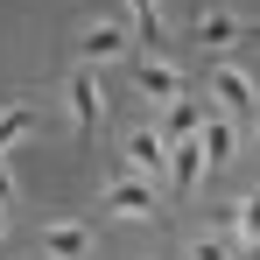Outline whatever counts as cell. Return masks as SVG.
Wrapping results in <instances>:
<instances>
[{
	"mask_svg": "<svg viewBox=\"0 0 260 260\" xmlns=\"http://www.w3.org/2000/svg\"><path fill=\"white\" fill-rule=\"evenodd\" d=\"M204 91L218 99V113H225V120H253V113H260V99H253V78H246L239 63H218L211 78H204Z\"/></svg>",
	"mask_w": 260,
	"mask_h": 260,
	"instance_id": "obj_1",
	"label": "cell"
},
{
	"mask_svg": "<svg viewBox=\"0 0 260 260\" xmlns=\"http://www.w3.org/2000/svg\"><path fill=\"white\" fill-rule=\"evenodd\" d=\"M63 99H71V127L91 134L99 120H106V99H99V78H91V63H78L71 78H63Z\"/></svg>",
	"mask_w": 260,
	"mask_h": 260,
	"instance_id": "obj_2",
	"label": "cell"
},
{
	"mask_svg": "<svg viewBox=\"0 0 260 260\" xmlns=\"http://www.w3.org/2000/svg\"><path fill=\"white\" fill-rule=\"evenodd\" d=\"M43 260H91V225H78V218H56V225H43V246H36Z\"/></svg>",
	"mask_w": 260,
	"mask_h": 260,
	"instance_id": "obj_3",
	"label": "cell"
},
{
	"mask_svg": "<svg viewBox=\"0 0 260 260\" xmlns=\"http://www.w3.org/2000/svg\"><path fill=\"white\" fill-rule=\"evenodd\" d=\"M127 176H155V169H169V134L162 127H141V134H127Z\"/></svg>",
	"mask_w": 260,
	"mask_h": 260,
	"instance_id": "obj_4",
	"label": "cell"
},
{
	"mask_svg": "<svg viewBox=\"0 0 260 260\" xmlns=\"http://www.w3.org/2000/svg\"><path fill=\"white\" fill-rule=\"evenodd\" d=\"M134 78H141V91H148V99H162V106H169V99H183V71H176L169 56H148V49H141V63H134Z\"/></svg>",
	"mask_w": 260,
	"mask_h": 260,
	"instance_id": "obj_5",
	"label": "cell"
},
{
	"mask_svg": "<svg viewBox=\"0 0 260 260\" xmlns=\"http://www.w3.org/2000/svg\"><path fill=\"white\" fill-rule=\"evenodd\" d=\"M197 148H204V169H225V162L239 155V127H232L225 113H204V127H197Z\"/></svg>",
	"mask_w": 260,
	"mask_h": 260,
	"instance_id": "obj_6",
	"label": "cell"
},
{
	"mask_svg": "<svg viewBox=\"0 0 260 260\" xmlns=\"http://www.w3.org/2000/svg\"><path fill=\"white\" fill-rule=\"evenodd\" d=\"M106 204H113V218H148L155 211V190H148V176H113Z\"/></svg>",
	"mask_w": 260,
	"mask_h": 260,
	"instance_id": "obj_7",
	"label": "cell"
},
{
	"mask_svg": "<svg viewBox=\"0 0 260 260\" xmlns=\"http://www.w3.org/2000/svg\"><path fill=\"white\" fill-rule=\"evenodd\" d=\"M36 127H43V120H36V106H21V99H14V106H0V162H7L21 141H36Z\"/></svg>",
	"mask_w": 260,
	"mask_h": 260,
	"instance_id": "obj_8",
	"label": "cell"
},
{
	"mask_svg": "<svg viewBox=\"0 0 260 260\" xmlns=\"http://www.w3.org/2000/svg\"><path fill=\"white\" fill-rule=\"evenodd\" d=\"M197 176H204V148L197 141H169V183L176 190H197Z\"/></svg>",
	"mask_w": 260,
	"mask_h": 260,
	"instance_id": "obj_9",
	"label": "cell"
},
{
	"mask_svg": "<svg viewBox=\"0 0 260 260\" xmlns=\"http://www.w3.org/2000/svg\"><path fill=\"white\" fill-rule=\"evenodd\" d=\"M78 43H85V63H106V56H120V49H127V28H113V21H91Z\"/></svg>",
	"mask_w": 260,
	"mask_h": 260,
	"instance_id": "obj_10",
	"label": "cell"
},
{
	"mask_svg": "<svg viewBox=\"0 0 260 260\" xmlns=\"http://www.w3.org/2000/svg\"><path fill=\"white\" fill-rule=\"evenodd\" d=\"M197 127H204V106L183 91V99H169V120H162V134L169 141H197Z\"/></svg>",
	"mask_w": 260,
	"mask_h": 260,
	"instance_id": "obj_11",
	"label": "cell"
},
{
	"mask_svg": "<svg viewBox=\"0 0 260 260\" xmlns=\"http://www.w3.org/2000/svg\"><path fill=\"white\" fill-rule=\"evenodd\" d=\"M239 36H246V28H239L232 14H197V43L204 49H225V43H239Z\"/></svg>",
	"mask_w": 260,
	"mask_h": 260,
	"instance_id": "obj_12",
	"label": "cell"
},
{
	"mask_svg": "<svg viewBox=\"0 0 260 260\" xmlns=\"http://www.w3.org/2000/svg\"><path fill=\"white\" fill-rule=\"evenodd\" d=\"M134 14V36H148V56H155V43H162V0H127Z\"/></svg>",
	"mask_w": 260,
	"mask_h": 260,
	"instance_id": "obj_13",
	"label": "cell"
},
{
	"mask_svg": "<svg viewBox=\"0 0 260 260\" xmlns=\"http://www.w3.org/2000/svg\"><path fill=\"white\" fill-rule=\"evenodd\" d=\"M232 225H239V239H246V246H260V197H239Z\"/></svg>",
	"mask_w": 260,
	"mask_h": 260,
	"instance_id": "obj_14",
	"label": "cell"
},
{
	"mask_svg": "<svg viewBox=\"0 0 260 260\" xmlns=\"http://www.w3.org/2000/svg\"><path fill=\"white\" fill-rule=\"evenodd\" d=\"M190 260H232V239H211V232H197V239H190Z\"/></svg>",
	"mask_w": 260,
	"mask_h": 260,
	"instance_id": "obj_15",
	"label": "cell"
},
{
	"mask_svg": "<svg viewBox=\"0 0 260 260\" xmlns=\"http://www.w3.org/2000/svg\"><path fill=\"white\" fill-rule=\"evenodd\" d=\"M0 204H14V176H7V162H0Z\"/></svg>",
	"mask_w": 260,
	"mask_h": 260,
	"instance_id": "obj_16",
	"label": "cell"
},
{
	"mask_svg": "<svg viewBox=\"0 0 260 260\" xmlns=\"http://www.w3.org/2000/svg\"><path fill=\"white\" fill-rule=\"evenodd\" d=\"M239 260H260V246H239Z\"/></svg>",
	"mask_w": 260,
	"mask_h": 260,
	"instance_id": "obj_17",
	"label": "cell"
},
{
	"mask_svg": "<svg viewBox=\"0 0 260 260\" xmlns=\"http://www.w3.org/2000/svg\"><path fill=\"white\" fill-rule=\"evenodd\" d=\"M0 239H7V204H0Z\"/></svg>",
	"mask_w": 260,
	"mask_h": 260,
	"instance_id": "obj_18",
	"label": "cell"
},
{
	"mask_svg": "<svg viewBox=\"0 0 260 260\" xmlns=\"http://www.w3.org/2000/svg\"><path fill=\"white\" fill-rule=\"evenodd\" d=\"M36 260H43V253H36Z\"/></svg>",
	"mask_w": 260,
	"mask_h": 260,
	"instance_id": "obj_19",
	"label": "cell"
}]
</instances>
